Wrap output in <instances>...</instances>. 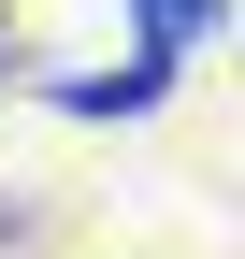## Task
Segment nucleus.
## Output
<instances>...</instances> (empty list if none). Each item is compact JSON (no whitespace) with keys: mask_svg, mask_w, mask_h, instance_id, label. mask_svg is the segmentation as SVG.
I'll return each mask as SVG.
<instances>
[{"mask_svg":"<svg viewBox=\"0 0 245 259\" xmlns=\"http://www.w3.org/2000/svg\"><path fill=\"white\" fill-rule=\"evenodd\" d=\"M0 72H15V29H0Z\"/></svg>","mask_w":245,"mask_h":259,"instance_id":"20e7f679","label":"nucleus"},{"mask_svg":"<svg viewBox=\"0 0 245 259\" xmlns=\"http://www.w3.org/2000/svg\"><path fill=\"white\" fill-rule=\"evenodd\" d=\"M202 15H217V0H130V29H144V58H188V44H202Z\"/></svg>","mask_w":245,"mask_h":259,"instance_id":"f03ea898","label":"nucleus"},{"mask_svg":"<svg viewBox=\"0 0 245 259\" xmlns=\"http://www.w3.org/2000/svg\"><path fill=\"white\" fill-rule=\"evenodd\" d=\"M29 231H44V202H29V187H0V259H29Z\"/></svg>","mask_w":245,"mask_h":259,"instance_id":"7ed1b4c3","label":"nucleus"},{"mask_svg":"<svg viewBox=\"0 0 245 259\" xmlns=\"http://www.w3.org/2000/svg\"><path fill=\"white\" fill-rule=\"evenodd\" d=\"M173 58H144V72H58V115H159Z\"/></svg>","mask_w":245,"mask_h":259,"instance_id":"f257e3e1","label":"nucleus"}]
</instances>
